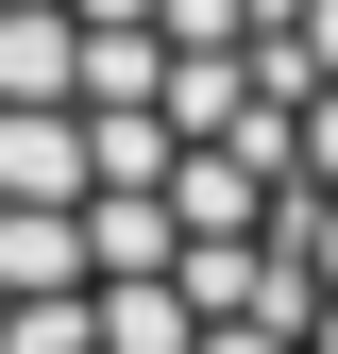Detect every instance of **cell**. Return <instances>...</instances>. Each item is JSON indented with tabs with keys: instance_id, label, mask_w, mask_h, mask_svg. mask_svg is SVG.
<instances>
[{
	"instance_id": "1",
	"label": "cell",
	"mask_w": 338,
	"mask_h": 354,
	"mask_svg": "<svg viewBox=\"0 0 338 354\" xmlns=\"http://www.w3.org/2000/svg\"><path fill=\"white\" fill-rule=\"evenodd\" d=\"M0 354H338V0H0Z\"/></svg>"
}]
</instances>
